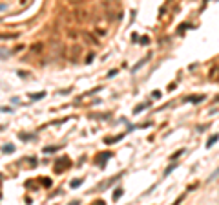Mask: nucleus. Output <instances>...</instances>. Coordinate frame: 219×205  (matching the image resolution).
<instances>
[{
    "instance_id": "1",
    "label": "nucleus",
    "mask_w": 219,
    "mask_h": 205,
    "mask_svg": "<svg viewBox=\"0 0 219 205\" xmlns=\"http://www.w3.org/2000/svg\"><path fill=\"white\" fill-rule=\"evenodd\" d=\"M68 167H69V159H68V158H62V159L57 161V165H55V172H62V170L68 169Z\"/></svg>"
},
{
    "instance_id": "2",
    "label": "nucleus",
    "mask_w": 219,
    "mask_h": 205,
    "mask_svg": "<svg viewBox=\"0 0 219 205\" xmlns=\"http://www.w3.org/2000/svg\"><path fill=\"white\" fill-rule=\"evenodd\" d=\"M203 99H205V95H188V97L185 99V103H192V101H194V103H201Z\"/></svg>"
},
{
    "instance_id": "3",
    "label": "nucleus",
    "mask_w": 219,
    "mask_h": 205,
    "mask_svg": "<svg viewBox=\"0 0 219 205\" xmlns=\"http://www.w3.org/2000/svg\"><path fill=\"white\" fill-rule=\"evenodd\" d=\"M80 51H82V48H80V46H77V44H75V46H71V60H75V59H77V55H79Z\"/></svg>"
},
{
    "instance_id": "4",
    "label": "nucleus",
    "mask_w": 219,
    "mask_h": 205,
    "mask_svg": "<svg viewBox=\"0 0 219 205\" xmlns=\"http://www.w3.org/2000/svg\"><path fill=\"white\" fill-rule=\"evenodd\" d=\"M82 37H84V38H86L88 42H91V44H97V38H95V37H91V35H90L88 31H82Z\"/></svg>"
},
{
    "instance_id": "5",
    "label": "nucleus",
    "mask_w": 219,
    "mask_h": 205,
    "mask_svg": "<svg viewBox=\"0 0 219 205\" xmlns=\"http://www.w3.org/2000/svg\"><path fill=\"white\" fill-rule=\"evenodd\" d=\"M110 156H111L110 152H104V154H99V158H97V163H99V165H104L102 161H104V159H108Z\"/></svg>"
},
{
    "instance_id": "6",
    "label": "nucleus",
    "mask_w": 219,
    "mask_h": 205,
    "mask_svg": "<svg viewBox=\"0 0 219 205\" xmlns=\"http://www.w3.org/2000/svg\"><path fill=\"white\" fill-rule=\"evenodd\" d=\"M217 141H219V136H217V134H216L214 137H210V139L207 141V148H210V147H212L214 143H217Z\"/></svg>"
},
{
    "instance_id": "7",
    "label": "nucleus",
    "mask_w": 219,
    "mask_h": 205,
    "mask_svg": "<svg viewBox=\"0 0 219 205\" xmlns=\"http://www.w3.org/2000/svg\"><path fill=\"white\" fill-rule=\"evenodd\" d=\"M2 152H5V154H13V152H15V147H13V145H4Z\"/></svg>"
},
{
    "instance_id": "8",
    "label": "nucleus",
    "mask_w": 219,
    "mask_h": 205,
    "mask_svg": "<svg viewBox=\"0 0 219 205\" xmlns=\"http://www.w3.org/2000/svg\"><path fill=\"white\" fill-rule=\"evenodd\" d=\"M217 176H219V167L216 169V170H214V172H212V174H210V176H208V180H207V181H214Z\"/></svg>"
},
{
    "instance_id": "9",
    "label": "nucleus",
    "mask_w": 219,
    "mask_h": 205,
    "mask_svg": "<svg viewBox=\"0 0 219 205\" xmlns=\"http://www.w3.org/2000/svg\"><path fill=\"white\" fill-rule=\"evenodd\" d=\"M146 106H148V104H141V106H135V108H133V114H139V112H143Z\"/></svg>"
},
{
    "instance_id": "10",
    "label": "nucleus",
    "mask_w": 219,
    "mask_h": 205,
    "mask_svg": "<svg viewBox=\"0 0 219 205\" xmlns=\"http://www.w3.org/2000/svg\"><path fill=\"white\" fill-rule=\"evenodd\" d=\"M175 167H177V163H174V165H170V167H168V169L164 170V176H168V174H170V172H172V170H174Z\"/></svg>"
},
{
    "instance_id": "11",
    "label": "nucleus",
    "mask_w": 219,
    "mask_h": 205,
    "mask_svg": "<svg viewBox=\"0 0 219 205\" xmlns=\"http://www.w3.org/2000/svg\"><path fill=\"white\" fill-rule=\"evenodd\" d=\"M31 51H42V44H33Z\"/></svg>"
},
{
    "instance_id": "12",
    "label": "nucleus",
    "mask_w": 219,
    "mask_h": 205,
    "mask_svg": "<svg viewBox=\"0 0 219 205\" xmlns=\"http://www.w3.org/2000/svg\"><path fill=\"white\" fill-rule=\"evenodd\" d=\"M57 150V147H46L44 148V154H49V152H55Z\"/></svg>"
},
{
    "instance_id": "13",
    "label": "nucleus",
    "mask_w": 219,
    "mask_h": 205,
    "mask_svg": "<svg viewBox=\"0 0 219 205\" xmlns=\"http://www.w3.org/2000/svg\"><path fill=\"white\" fill-rule=\"evenodd\" d=\"M29 97L35 101V99H42V97H44V93H33V95H29Z\"/></svg>"
},
{
    "instance_id": "14",
    "label": "nucleus",
    "mask_w": 219,
    "mask_h": 205,
    "mask_svg": "<svg viewBox=\"0 0 219 205\" xmlns=\"http://www.w3.org/2000/svg\"><path fill=\"white\" fill-rule=\"evenodd\" d=\"M121 194H122V191H121V189H117V191H115V194H113V200H119V198H121Z\"/></svg>"
},
{
    "instance_id": "15",
    "label": "nucleus",
    "mask_w": 219,
    "mask_h": 205,
    "mask_svg": "<svg viewBox=\"0 0 219 205\" xmlns=\"http://www.w3.org/2000/svg\"><path fill=\"white\" fill-rule=\"evenodd\" d=\"M11 55V51H7V49H0V57H9Z\"/></svg>"
},
{
    "instance_id": "16",
    "label": "nucleus",
    "mask_w": 219,
    "mask_h": 205,
    "mask_svg": "<svg viewBox=\"0 0 219 205\" xmlns=\"http://www.w3.org/2000/svg\"><path fill=\"white\" fill-rule=\"evenodd\" d=\"M16 33H11V35H0V38H15Z\"/></svg>"
},
{
    "instance_id": "17",
    "label": "nucleus",
    "mask_w": 219,
    "mask_h": 205,
    "mask_svg": "<svg viewBox=\"0 0 219 205\" xmlns=\"http://www.w3.org/2000/svg\"><path fill=\"white\" fill-rule=\"evenodd\" d=\"M183 200H185V194H183V196H179V198H177V200H175V202H174L172 205H179L181 202H183Z\"/></svg>"
},
{
    "instance_id": "18",
    "label": "nucleus",
    "mask_w": 219,
    "mask_h": 205,
    "mask_svg": "<svg viewBox=\"0 0 219 205\" xmlns=\"http://www.w3.org/2000/svg\"><path fill=\"white\" fill-rule=\"evenodd\" d=\"M82 183V180H75V181H71V187H79Z\"/></svg>"
},
{
    "instance_id": "19",
    "label": "nucleus",
    "mask_w": 219,
    "mask_h": 205,
    "mask_svg": "<svg viewBox=\"0 0 219 205\" xmlns=\"http://www.w3.org/2000/svg\"><path fill=\"white\" fill-rule=\"evenodd\" d=\"M181 154H185V148H181V150H177V152H175V154H174L172 158H177V156H181Z\"/></svg>"
},
{
    "instance_id": "20",
    "label": "nucleus",
    "mask_w": 219,
    "mask_h": 205,
    "mask_svg": "<svg viewBox=\"0 0 219 205\" xmlns=\"http://www.w3.org/2000/svg\"><path fill=\"white\" fill-rule=\"evenodd\" d=\"M0 112H11V108H7V106H4V108H0Z\"/></svg>"
},
{
    "instance_id": "21",
    "label": "nucleus",
    "mask_w": 219,
    "mask_h": 205,
    "mask_svg": "<svg viewBox=\"0 0 219 205\" xmlns=\"http://www.w3.org/2000/svg\"><path fill=\"white\" fill-rule=\"evenodd\" d=\"M2 9H7V4H0V11Z\"/></svg>"
}]
</instances>
